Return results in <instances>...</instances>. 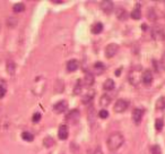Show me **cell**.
<instances>
[{
	"label": "cell",
	"instance_id": "cell-24",
	"mask_svg": "<svg viewBox=\"0 0 165 154\" xmlns=\"http://www.w3.org/2000/svg\"><path fill=\"white\" fill-rule=\"evenodd\" d=\"M64 87H65V84L61 80L56 81V84H54V92L56 93H61L64 91Z\"/></svg>",
	"mask_w": 165,
	"mask_h": 154
},
{
	"label": "cell",
	"instance_id": "cell-7",
	"mask_svg": "<svg viewBox=\"0 0 165 154\" xmlns=\"http://www.w3.org/2000/svg\"><path fill=\"white\" fill-rule=\"evenodd\" d=\"M119 51V45L116 43H110L109 45H106V48H105V57L106 58H112V57H114L115 54L118 53Z\"/></svg>",
	"mask_w": 165,
	"mask_h": 154
},
{
	"label": "cell",
	"instance_id": "cell-8",
	"mask_svg": "<svg viewBox=\"0 0 165 154\" xmlns=\"http://www.w3.org/2000/svg\"><path fill=\"white\" fill-rule=\"evenodd\" d=\"M141 82L144 83V85H146V86H149L151 83H153V73H151L149 69L145 70L141 74Z\"/></svg>",
	"mask_w": 165,
	"mask_h": 154
},
{
	"label": "cell",
	"instance_id": "cell-14",
	"mask_svg": "<svg viewBox=\"0 0 165 154\" xmlns=\"http://www.w3.org/2000/svg\"><path fill=\"white\" fill-rule=\"evenodd\" d=\"M104 70H105V66L102 64V62H96V64H94L93 66V72L95 75H101V74L104 73Z\"/></svg>",
	"mask_w": 165,
	"mask_h": 154
},
{
	"label": "cell",
	"instance_id": "cell-39",
	"mask_svg": "<svg viewBox=\"0 0 165 154\" xmlns=\"http://www.w3.org/2000/svg\"><path fill=\"white\" fill-rule=\"evenodd\" d=\"M121 70H122L121 68H119V69L115 72V75H116V76H119V75H120V73H121Z\"/></svg>",
	"mask_w": 165,
	"mask_h": 154
},
{
	"label": "cell",
	"instance_id": "cell-16",
	"mask_svg": "<svg viewBox=\"0 0 165 154\" xmlns=\"http://www.w3.org/2000/svg\"><path fill=\"white\" fill-rule=\"evenodd\" d=\"M94 75L92 73H86L85 74V77H84V84L86 85V86H92L94 84Z\"/></svg>",
	"mask_w": 165,
	"mask_h": 154
},
{
	"label": "cell",
	"instance_id": "cell-29",
	"mask_svg": "<svg viewBox=\"0 0 165 154\" xmlns=\"http://www.w3.org/2000/svg\"><path fill=\"white\" fill-rule=\"evenodd\" d=\"M163 126H164L163 119L158 118V119H156V120H155V128H156L157 130H162V129H163Z\"/></svg>",
	"mask_w": 165,
	"mask_h": 154
},
{
	"label": "cell",
	"instance_id": "cell-2",
	"mask_svg": "<svg viewBox=\"0 0 165 154\" xmlns=\"http://www.w3.org/2000/svg\"><path fill=\"white\" fill-rule=\"evenodd\" d=\"M140 73H141L140 67H135V68L131 69V72L128 75V81L131 85H134V86L139 85V83L141 81V74Z\"/></svg>",
	"mask_w": 165,
	"mask_h": 154
},
{
	"label": "cell",
	"instance_id": "cell-31",
	"mask_svg": "<svg viewBox=\"0 0 165 154\" xmlns=\"http://www.w3.org/2000/svg\"><path fill=\"white\" fill-rule=\"evenodd\" d=\"M151 154H162V151H161V146L159 145H153L151 150Z\"/></svg>",
	"mask_w": 165,
	"mask_h": 154
},
{
	"label": "cell",
	"instance_id": "cell-23",
	"mask_svg": "<svg viewBox=\"0 0 165 154\" xmlns=\"http://www.w3.org/2000/svg\"><path fill=\"white\" fill-rule=\"evenodd\" d=\"M102 31H103V24L102 23H95L92 26V33L93 34H100Z\"/></svg>",
	"mask_w": 165,
	"mask_h": 154
},
{
	"label": "cell",
	"instance_id": "cell-28",
	"mask_svg": "<svg viewBox=\"0 0 165 154\" xmlns=\"http://www.w3.org/2000/svg\"><path fill=\"white\" fill-rule=\"evenodd\" d=\"M24 9H25L24 4H16L14 7H13L14 13H22V11H24Z\"/></svg>",
	"mask_w": 165,
	"mask_h": 154
},
{
	"label": "cell",
	"instance_id": "cell-33",
	"mask_svg": "<svg viewBox=\"0 0 165 154\" xmlns=\"http://www.w3.org/2000/svg\"><path fill=\"white\" fill-rule=\"evenodd\" d=\"M41 120V113H39V112H35L34 115H33V117H32V121L33 122H39Z\"/></svg>",
	"mask_w": 165,
	"mask_h": 154
},
{
	"label": "cell",
	"instance_id": "cell-35",
	"mask_svg": "<svg viewBox=\"0 0 165 154\" xmlns=\"http://www.w3.org/2000/svg\"><path fill=\"white\" fill-rule=\"evenodd\" d=\"M6 94V87H5V85H0V99H2L4 96Z\"/></svg>",
	"mask_w": 165,
	"mask_h": 154
},
{
	"label": "cell",
	"instance_id": "cell-20",
	"mask_svg": "<svg viewBox=\"0 0 165 154\" xmlns=\"http://www.w3.org/2000/svg\"><path fill=\"white\" fill-rule=\"evenodd\" d=\"M114 86H115L114 81L111 80V78H108L106 81L103 83V88H104L105 91H112V90L114 88Z\"/></svg>",
	"mask_w": 165,
	"mask_h": 154
},
{
	"label": "cell",
	"instance_id": "cell-11",
	"mask_svg": "<svg viewBox=\"0 0 165 154\" xmlns=\"http://www.w3.org/2000/svg\"><path fill=\"white\" fill-rule=\"evenodd\" d=\"M101 9L105 13V14L110 15L113 10V2L110 0H104L101 2Z\"/></svg>",
	"mask_w": 165,
	"mask_h": 154
},
{
	"label": "cell",
	"instance_id": "cell-6",
	"mask_svg": "<svg viewBox=\"0 0 165 154\" xmlns=\"http://www.w3.org/2000/svg\"><path fill=\"white\" fill-rule=\"evenodd\" d=\"M127 109H128V102L126 100H123V99L118 100L114 103V105H113V110L116 113H122V112H124Z\"/></svg>",
	"mask_w": 165,
	"mask_h": 154
},
{
	"label": "cell",
	"instance_id": "cell-12",
	"mask_svg": "<svg viewBox=\"0 0 165 154\" xmlns=\"http://www.w3.org/2000/svg\"><path fill=\"white\" fill-rule=\"evenodd\" d=\"M69 136V130H68V127L66 125H61L59 127V130H58V137L60 140H67Z\"/></svg>",
	"mask_w": 165,
	"mask_h": 154
},
{
	"label": "cell",
	"instance_id": "cell-27",
	"mask_svg": "<svg viewBox=\"0 0 165 154\" xmlns=\"http://www.w3.org/2000/svg\"><path fill=\"white\" fill-rule=\"evenodd\" d=\"M53 144H54V140H53V138H52V137H50V136L45 137V138L43 140V145L45 147H48V148L52 146Z\"/></svg>",
	"mask_w": 165,
	"mask_h": 154
},
{
	"label": "cell",
	"instance_id": "cell-10",
	"mask_svg": "<svg viewBox=\"0 0 165 154\" xmlns=\"http://www.w3.org/2000/svg\"><path fill=\"white\" fill-rule=\"evenodd\" d=\"M67 108H68V103L66 102L65 100H61V101H59V102H57L53 105V110H54V112H57V113L65 112L67 110Z\"/></svg>",
	"mask_w": 165,
	"mask_h": 154
},
{
	"label": "cell",
	"instance_id": "cell-21",
	"mask_svg": "<svg viewBox=\"0 0 165 154\" xmlns=\"http://www.w3.org/2000/svg\"><path fill=\"white\" fill-rule=\"evenodd\" d=\"M111 103V96L109 94H103L100 99V104L102 107H108L109 104Z\"/></svg>",
	"mask_w": 165,
	"mask_h": 154
},
{
	"label": "cell",
	"instance_id": "cell-13",
	"mask_svg": "<svg viewBox=\"0 0 165 154\" xmlns=\"http://www.w3.org/2000/svg\"><path fill=\"white\" fill-rule=\"evenodd\" d=\"M115 15H116V18L119 21H126L129 17V13L126 9H123V8H118L115 10Z\"/></svg>",
	"mask_w": 165,
	"mask_h": 154
},
{
	"label": "cell",
	"instance_id": "cell-36",
	"mask_svg": "<svg viewBox=\"0 0 165 154\" xmlns=\"http://www.w3.org/2000/svg\"><path fill=\"white\" fill-rule=\"evenodd\" d=\"M154 15H155L154 10H153V9H149V10H148V17H149V19H151V21H155L156 16H154Z\"/></svg>",
	"mask_w": 165,
	"mask_h": 154
},
{
	"label": "cell",
	"instance_id": "cell-19",
	"mask_svg": "<svg viewBox=\"0 0 165 154\" xmlns=\"http://www.w3.org/2000/svg\"><path fill=\"white\" fill-rule=\"evenodd\" d=\"M94 95H95V91H93V90H91L88 93H87L85 96H83V103H85V104H88V103L92 102V100L94 99Z\"/></svg>",
	"mask_w": 165,
	"mask_h": 154
},
{
	"label": "cell",
	"instance_id": "cell-1",
	"mask_svg": "<svg viewBox=\"0 0 165 154\" xmlns=\"http://www.w3.org/2000/svg\"><path fill=\"white\" fill-rule=\"evenodd\" d=\"M123 143H124V137L120 132L112 133L108 137V140H106L108 148L111 152H114L116 150H119L123 145Z\"/></svg>",
	"mask_w": 165,
	"mask_h": 154
},
{
	"label": "cell",
	"instance_id": "cell-4",
	"mask_svg": "<svg viewBox=\"0 0 165 154\" xmlns=\"http://www.w3.org/2000/svg\"><path fill=\"white\" fill-rule=\"evenodd\" d=\"M66 121L70 125H76L80 119V112H79L78 109H74V110H70L69 113L65 117Z\"/></svg>",
	"mask_w": 165,
	"mask_h": 154
},
{
	"label": "cell",
	"instance_id": "cell-5",
	"mask_svg": "<svg viewBox=\"0 0 165 154\" xmlns=\"http://www.w3.org/2000/svg\"><path fill=\"white\" fill-rule=\"evenodd\" d=\"M151 37L155 41H164L165 39V33L164 29L159 26H155L151 29Z\"/></svg>",
	"mask_w": 165,
	"mask_h": 154
},
{
	"label": "cell",
	"instance_id": "cell-32",
	"mask_svg": "<svg viewBox=\"0 0 165 154\" xmlns=\"http://www.w3.org/2000/svg\"><path fill=\"white\" fill-rule=\"evenodd\" d=\"M16 24H17V19H15V18H13V17H10V18L7 21V25L9 26V27H15Z\"/></svg>",
	"mask_w": 165,
	"mask_h": 154
},
{
	"label": "cell",
	"instance_id": "cell-15",
	"mask_svg": "<svg viewBox=\"0 0 165 154\" xmlns=\"http://www.w3.org/2000/svg\"><path fill=\"white\" fill-rule=\"evenodd\" d=\"M78 66L79 64L76 59H71V60H69L67 62V69H68V72H75V70H77Z\"/></svg>",
	"mask_w": 165,
	"mask_h": 154
},
{
	"label": "cell",
	"instance_id": "cell-9",
	"mask_svg": "<svg viewBox=\"0 0 165 154\" xmlns=\"http://www.w3.org/2000/svg\"><path fill=\"white\" fill-rule=\"evenodd\" d=\"M143 115H144L143 109H139V108L134 109V111H132V120H134L135 125H139L140 124V121L143 119Z\"/></svg>",
	"mask_w": 165,
	"mask_h": 154
},
{
	"label": "cell",
	"instance_id": "cell-17",
	"mask_svg": "<svg viewBox=\"0 0 165 154\" xmlns=\"http://www.w3.org/2000/svg\"><path fill=\"white\" fill-rule=\"evenodd\" d=\"M130 17H131L132 19H136V21L141 18V11H140V6H139V5H137V7L131 11Z\"/></svg>",
	"mask_w": 165,
	"mask_h": 154
},
{
	"label": "cell",
	"instance_id": "cell-18",
	"mask_svg": "<svg viewBox=\"0 0 165 154\" xmlns=\"http://www.w3.org/2000/svg\"><path fill=\"white\" fill-rule=\"evenodd\" d=\"M155 109L158 111L164 110L165 109V97L164 96H161L159 99H157V101L155 103Z\"/></svg>",
	"mask_w": 165,
	"mask_h": 154
},
{
	"label": "cell",
	"instance_id": "cell-3",
	"mask_svg": "<svg viewBox=\"0 0 165 154\" xmlns=\"http://www.w3.org/2000/svg\"><path fill=\"white\" fill-rule=\"evenodd\" d=\"M44 90H45V80L43 77H36L34 84H33V87H32L33 93L37 96H41L43 94Z\"/></svg>",
	"mask_w": 165,
	"mask_h": 154
},
{
	"label": "cell",
	"instance_id": "cell-22",
	"mask_svg": "<svg viewBox=\"0 0 165 154\" xmlns=\"http://www.w3.org/2000/svg\"><path fill=\"white\" fill-rule=\"evenodd\" d=\"M83 82L78 80L77 83H76V85H75V87H74V94H76V95H79V94H81V91H83Z\"/></svg>",
	"mask_w": 165,
	"mask_h": 154
},
{
	"label": "cell",
	"instance_id": "cell-38",
	"mask_svg": "<svg viewBox=\"0 0 165 154\" xmlns=\"http://www.w3.org/2000/svg\"><path fill=\"white\" fill-rule=\"evenodd\" d=\"M162 65H163V68L165 69V54L163 56V58H162Z\"/></svg>",
	"mask_w": 165,
	"mask_h": 154
},
{
	"label": "cell",
	"instance_id": "cell-26",
	"mask_svg": "<svg viewBox=\"0 0 165 154\" xmlns=\"http://www.w3.org/2000/svg\"><path fill=\"white\" fill-rule=\"evenodd\" d=\"M22 138L25 140V142H33V140H34V135L29 132H24V133H22Z\"/></svg>",
	"mask_w": 165,
	"mask_h": 154
},
{
	"label": "cell",
	"instance_id": "cell-34",
	"mask_svg": "<svg viewBox=\"0 0 165 154\" xmlns=\"http://www.w3.org/2000/svg\"><path fill=\"white\" fill-rule=\"evenodd\" d=\"M99 117L102 118V119H106L109 117V112L105 109H103V110H101L99 112Z\"/></svg>",
	"mask_w": 165,
	"mask_h": 154
},
{
	"label": "cell",
	"instance_id": "cell-37",
	"mask_svg": "<svg viewBox=\"0 0 165 154\" xmlns=\"http://www.w3.org/2000/svg\"><path fill=\"white\" fill-rule=\"evenodd\" d=\"M94 154H103V152L101 151V148H100V147H97V148H96V151L94 152Z\"/></svg>",
	"mask_w": 165,
	"mask_h": 154
},
{
	"label": "cell",
	"instance_id": "cell-30",
	"mask_svg": "<svg viewBox=\"0 0 165 154\" xmlns=\"http://www.w3.org/2000/svg\"><path fill=\"white\" fill-rule=\"evenodd\" d=\"M93 117L95 118V108L94 107H89V109H88V118H89V121L91 122L95 121L93 119Z\"/></svg>",
	"mask_w": 165,
	"mask_h": 154
},
{
	"label": "cell",
	"instance_id": "cell-25",
	"mask_svg": "<svg viewBox=\"0 0 165 154\" xmlns=\"http://www.w3.org/2000/svg\"><path fill=\"white\" fill-rule=\"evenodd\" d=\"M15 70H16V65H15V62L13 60H9L7 62V72L10 74V75H14Z\"/></svg>",
	"mask_w": 165,
	"mask_h": 154
}]
</instances>
